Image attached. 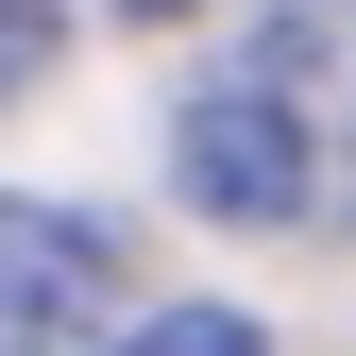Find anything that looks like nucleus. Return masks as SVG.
Here are the masks:
<instances>
[{
	"mask_svg": "<svg viewBox=\"0 0 356 356\" xmlns=\"http://www.w3.org/2000/svg\"><path fill=\"white\" fill-rule=\"evenodd\" d=\"M170 170H187L204 220H305V238H356V51L339 34H238L187 102H170Z\"/></svg>",
	"mask_w": 356,
	"mask_h": 356,
	"instance_id": "nucleus-1",
	"label": "nucleus"
},
{
	"mask_svg": "<svg viewBox=\"0 0 356 356\" xmlns=\"http://www.w3.org/2000/svg\"><path fill=\"white\" fill-rule=\"evenodd\" d=\"M119 339V238L85 204L0 187V356H102Z\"/></svg>",
	"mask_w": 356,
	"mask_h": 356,
	"instance_id": "nucleus-2",
	"label": "nucleus"
},
{
	"mask_svg": "<svg viewBox=\"0 0 356 356\" xmlns=\"http://www.w3.org/2000/svg\"><path fill=\"white\" fill-rule=\"evenodd\" d=\"M102 356H272V339H254V305H136Z\"/></svg>",
	"mask_w": 356,
	"mask_h": 356,
	"instance_id": "nucleus-3",
	"label": "nucleus"
},
{
	"mask_svg": "<svg viewBox=\"0 0 356 356\" xmlns=\"http://www.w3.org/2000/svg\"><path fill=\"white\" fill-rule=\"evenodd\" d=\"M51 51H68V0H0V102L51 85Z\"/></svg>",
	"mask_w": 356,
	"mask_h": 356,
	"instance_id": "nucleus-4",
	"label": "nucleus"
},
{
	"mask_svg": "<svg viewBox=\"0 0 356 356\" xmlns=\"http://www.w3.org/2000/svg\"><path fill=\"white\" fill-rule=\"evenodd\" d=\"M119 17H187V0H119Z\"/></svg>",
	"mask_w": 356,
	"mask_h": 356,
	"instance_id": "nucleus-5",
	"label": "nucleus"
}]
</instances>
